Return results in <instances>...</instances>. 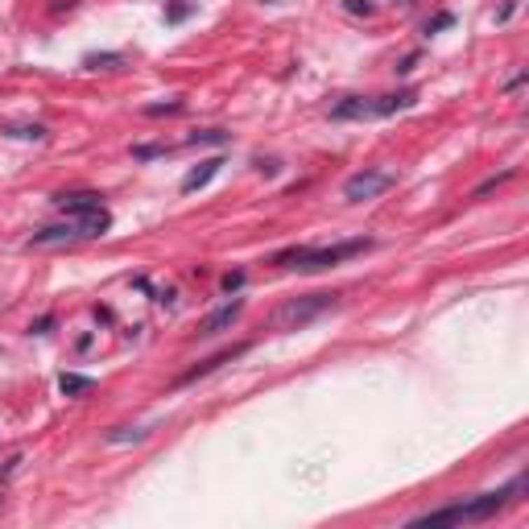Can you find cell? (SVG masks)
Returning a JSON list of instances; mask_svg holds the SVG:
<instances>
[{
  "mask_svg": "<svg viewBox=\"0 0 529 529\" xmlns=\"http://www.w3.org/2000/svg\"><path fill=\"white\" fill-rule=\"evenodd\" d=\"M344 8H348L352 17H372V13H376V4H372V0H344Z\"/></svg>",
  "mask_w": 529,
  "mask_h": 529,
  "instance_id": "obj_20",
  "label": "cell"
},
{
  "mask_svg": "<svg viewBox=\"0 0 529 529\" xmlns=\"http://www.w3.org/2000/svg\"><path fill=\"white\" fill-rule=\"evenodd\" d=\"M521 492H526V476H517L509 488L484 492V496H476V500H467V505H446V509H435V513H422V517H414L409 526H467V521H488V517H496L500 509H509Z\"/></svg>",
  "mask_w": 529,
  "mask_h": 529,
  "instance_id": "obj_1",
  "label": "cell"
},
{
  "mask_svg": "<svg viewBox=\"0 0 529 529\" xmlns=\"http://www.w3.org/2000/svg\"><path fill=\"white\" fill-rule=\"evenodd\" d=\"M54 207H58L62 216H87V211H95V207H104V195H95V190L58 195V199H54Z\"/></svg>",
  "mask_w": 529,
  "mask_h": 529,
  "instance_id": "obj_5",
  "label": "cell"
},
{
  "mask_svg": "<svg viewBox=\"0 0 529 529\" xmlns=\"http://www.w3.org/2000/svg\"><path fill=\"white\" fill-rule=\"evenodd\" d=\"M393 4H401V8H409V4H414V0H393Z\"/></svg>",
  "mask_w": 529,
  "mask_h": 529,
  "instance_id": "obj_28",
  "label": "cell"
},
{
  "mask_svg": "<svg viewBox=\"0 0 529 529\" xmlns=\"http://www.w3.org/2000/svg\"><path fill=\"white\" fill-rule=\"evenodd\" d=\"M58 389L66 397H83V393L95 389V381H91V376H79V372H62V376H58Z\"/></svg>",
  "mask_w": 529,
  "mask_h": 529,
  "instance_id": "obj_13",
  "label": "cell"
},
{
  "mask_svg": "<svg viewBox=\"0 0 529 529\" xmlns=\"http://www.w3.org/2000/svg\"><path fill=\"white\" fill-rule=\"evenodd\" d=\"M335 298H339V294H302V298H290V302L277 306L273 327H277V331H298V327L314 323L318 314H327V310L335 306Z\"/></svg>",
  "mask_w": 529,
  "mask_h": 529,
  "instance_id": "obj_3",
  "label": "cell"
},
{
  "mask_svg": "<svg viewBox=\"0 0 529 529\" xmlns=\"http://www.w3.org/2000/svg\"><path fill=\"white\" fill-rule=\"evenodd\" d=\"M240 310H244V298H232V302H223L216 314H207V323H203V335H220V331H227V327L240 318Z\"/></svg>",
  "mask_w": 529,
  "mask_h": 529,
  "instance_id": "obj_8",
  "label": "cell"
},
{
  "mask_svg": "<svg viewBox=\"0 0 529 529\" xmlns=\"http://www.w3.org/2000/svg\"><path fill=\"white\" fill-rule=\"evenodd\" d=\"M66 240H83L79 220H66V223H54V227L34 232V236H29V248H42V244H66Z\"/></svg>",
  "mask_w": 529,
  "mask_h": 529,
  "instance_id": "obj_6",
  "label": "cell"
},
{
  "mask_svg": "<svg viewBox=\"0 0 529 529\" xmlns=\"http://www.w3.org/2000/svg\"><path fill=\"white\" fill-rule=\"evenodd\" d=\"M372 116H376L372 99H364V95H348L331 108V120H372Z\"/></svg>",
  "mask_w": 529,
  "mask_h": 529,
  "instance_id": "obj_7",
  "label": "cell"
},
{
  "mask_svg": "<svg viewBox=\"0 0 529 529\" xmlns=\"http://www.w3.org/2000/svg\"><path fill=\"white\" fill-rule=\"evenodd\" d=\"M195 13H199L195 0H170V4H166V21H170V25H182V21L195 17Z\"/></svg>",
  "mask_w": 529,
  "mask_h": 529,
  "instance_id": "obj_15",
  "label": "cell"
},
{
  "mask_svg": "<svg viewBox=\"0 0 529 529\" xmlns=\"http://www.w3.org/2000/svg\"><path fill=\"white\" fill-rule=\"evenodd\" d=\"M418 58H422V54H405V58L397 62V75H409V71L418 66Z\"/></svg>",
  "mask_w": 529,
  "mask_h": 529,
  "instance_id": "obj_24",
  "label": "cell"
},
{
  "mask_svg": "<svg viewBox=\"0 0 529 529\" xmlns=\"http://www.w3.org/2000/svg\"><path fill=\"white\" fill-rule=\"evenodd\" d=\"M182 112V99H166V104H149L145 116H178Z\"/></svg>",
  "mask_w": 529,
  "mask_h": 529,
  "instance_id": "obj_18",
  "label": "cell"
},
{
  "mask_svg": "<svg viewBox=\"0 0 529 529\" xmlns=\"http://www.w3.org/2000/svg\"><path fill=\"white\" fill-rule=\"evenodd\" d=\"M227 141H232V136L223 129H203V132H190L186 145H227Z\"/></svg>",
  "mask_w": 529,
  "mask_h": 529,
  "instance_id": "obj_16",
  "label": "cell"
},
{
  "mask_svg": "<svg viewBox=\"0 0 529 529\" xmlns=\"http://www.w3.org/2000/svg\"><path fill=\"white\" fill-rule=\"evenodd\" d=\"M513 13H517V0H509V4H505V8H500V13H496V21H509V17H513Z\"/></svg>",
  "mask_w": 529,
  "mask_h": 529,
  "instance_id": "obj_26",
  "label": "cell"
},
{
  "mask_svg": "<svg viewBox=\"0 0 529 529\" xmlns=\"http://www.w3.org/2000/svg\"><path fill=\"white\" fill-rule=\"evenodd\" d=\"M50 327H54V318H50V314H45V318H38V323H34V327H29V331H38V335H45V331H50Z\"/></svg>",
  "mask_w": 529,
  "mask_h": 529,
  "instance_id": "obj_25",
  "label": "cell"
},
{
  "mask_svg": "<svg viewBox=\"0 0 529 529\" xmlns=\"http://www.w3.org/2000/svg\"><path fill=\"white\" fill-rule=\"evenodd\" d=\"M509 178H513V170H505V174H496V178H488V182H480V186L472 190V199H484L488 190H496V186H500V182H509Z\"/></svg>",
  "mask_w": 529,
  "mask_h": 529,
  "instance_id": "obj_19",
  "label": "cell"
},
{
  "mask_svg": "<svg viewBox=\"0 0 529 529\" xmlns=\"http://www.w3.org/2000/svg\"><path fill=\"white\" fill-rule=\"evenodd\" d=\"M368 248H372V240H368V236H360V240H344V244H331V248H306V244H298V248L277 253L273 264H277V269H298V273H323V269L348 261V257L368 253Z\"/></svg>",
  "mask_w": 529,
  "mask_h": 529,
  "instance_id": "obj_2",
  "label": "cell"
},
{
  "mask_svg": "<svg viewBox=\"0 0 529 529\" xmlns=\"http://www.w3.org/2000/svg\"><path fill=\"white\" fill-rule=\"evenodd\" d=\"M451 25H455V13H439V17L426 21V34H439V29H451Z\"/></svg>",
  "mask_w": 529,
  "mask_h": 529,
  "instance_id": "obj_21",
  "label": "cell"
},
{
  "mask_svg": "<svg viewBox=\"0 0 529 529\" xmlns=\"http://www.w3.org/2000/svg\"><path fill=\"white\" fill-rule=\"evenodd\" d=\"M79 220V232H83V240H95V236H104L108 227H112V216L104 211V207H95L87 216H75Z\"/></svg>",
  "mask_w": 529,
  "mask_h": 529,
  "instance_id": "obj_11",
  "label": "cell"
},
{
  "mask_svg": "<svg viewBox=\"0 0 529 529\" xmlns=\"http://www.w3.org/2000/svg\"><path fill=\"white\" fill-rule=\"evenodd\" d=\"M240 285H244V273H240V269H236V273H223V290H227V294L240 290Z\"/></svg>",
  "mask_w": 529,
  "mask_h": 529,
  "instance_id": "obj_23",
  "label": "cell"
},
{
  "mask_svg": "<svg viewBox=\"0 0 529 529\" xmlns=\"http://www.w3.org/2000/svg\"><path fill=\"white\" fill-rule=\"evenodd\" d=\"M8 136H21V141H45V129L42 125H13Z\"/></svg>",
  "mask_w": 529,
  "mask_h": 529,
  "instance_id": "obj_17",
  "label": "cell"
},
{
  "mask_svg": "<svg viewBox=\"0 0 529 529\" xmlns=\"http://www.w3.org/2000/svg\"><path fill=\"white\" fill-rule=\"evenodd\" d=\"M418 104V91L405 87V91H393V95H376L372 99V112L376 116H393V112H405V108H414Z\"/></svg>",
  "mask_w": 529,
  "mask_h": 529,
  "instance_id": "obj_9",
  "label": "cell"
},
{
  "mask_svg": "<svg viewBox=\"0 0 529 529\" xmlns=\"http://www.w3.org/2000/svg\"><path fill=\"white\" fill-rule=\"evenodd\" d=\"M257 170H261V174H269V178H273V174H277V170H281V166H277V162H257Z\"/></svg>",
  "mask_w": 529,
  "mask_h": 529,
  "instance_id": "obj_27",
  "label": "cell"
},
{
  "mask_svg": "<svg viewBox=\"0 0 529 529\" xmlns=\"http://www.w3.org/2000/svg\"><path fill=\"white\" fill-rule=\"evenodd\" d=\"M125 66V54H83V71H116Z\"/></svg>",
  "mask_w": 529,
  "mask_h": 529,
  "instance_id": "obj_14",
  "label": "cell"
},
{
  "mask_svg": "<svg viewBox=\"0 0 529 529\" xmlns=\"http://www.w3.org/2000/svg\"><path fill=\"white\" fill-rule=\"evenodd\" d=\"M393 182H397L393 170H360V174H352L344 182V199H348V203H368V199L385 195Z\"/></svg>",
  "mask_w": 529,
  "mask_h": 529,
  "instance_id": "obj_4",
  "label": "cell"
},
{
  "mask_svg": "<svg viewBox=\"0 0 529 529\" xmlns=\"http://www.w3.org/2000/svg\"><path fill=\"white\" fill-rule=\"evenodd\" d=\"M236 355H244V348H227V352H220V355H211V360H203L199 368H190L186 376H182V385H190V381H199V376H207V372H216L220 364H227V360H236Z\"/></svg>",
  "mask_w": 529,
  "mask_h": 529,
  "instance_id": "obj_12",
  "label": "cell"
},
{
  "mask_svg": "<svg viewBox=\"0 0 529 529\" xmlns=\"http://www.w3.org/2000/svg\"><path fill=\"white\" fill-rule=\"evenodd\" d=\"M162 153H166V145H136V149H132L136 162H149V157H162Z\"/></svg>",
  "mask_w": 529,
  "mask_h": 529,
  "instance_id": "obj_22",
  "label": "cell"
},
{
  "mask_svg": "<svg viewBox=\"0 0 529 529\" xmlns=\"http://www.w3.org/2000/svg\"><path fill=\"white\" fill-rule=\"evenodd\" d=\"M220 166H223V157H207V162H199V170H190V174L182 178V190L190 195V190H203L211 178L220 174Z\"/></svg>",
  "mask_w": 529,
  "mask_h": 529,
  "instance_id": "obj_10",
  "label": "cell"
}]
</instances>
